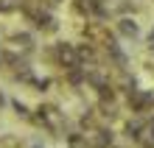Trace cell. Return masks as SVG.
<instances>
[{
  "instance_id": "obj_1",
  "label": "cell",
  "mask_w": 154,
  "mask_h": 148,
  "mask_svg": "<svg viewBox=\"0 0 154 148\" xmlns=\"http://www.w3.org/2000/svg\"><path fill=\"white\" fill-rule=\"evenodd\" d=\"M31 120H34L39 128H45L48 134H53V137H65L62 131H67V115L62 112L56 104H42Z\"/></svg>"
},
{
  "instance_id": "obj_2",
  "label": "cell",
  "mask_w": 154,
  "mask_h": 148,
  "mask_svg": "<svg viewBox=\"0 0 154 148\" xmlns=\"http://www.w3.org/2000/svg\"><path fill=\"white\" fill-rule=\"evenodd\" d=\"M126 109H129L132 115H137V117H146L151 109H154V92L149 89H132V92H126Z\"/></svg>"
},
{
  "instance_id": "obj_3",
  "label": "cell",
  "mask_w": 154,
  "mask_h": 148,
  "mask_svg": "<svg viewBox=\"0 0 154 148\" xmlns=\"http://www.w3.org/2000/svg\"><path fill=\"white\" fill-rule=\"evenodd\" d=\"M48 56L59 64V67H65V70H73V67H81V62H79V48L76 45H70V42H56L51 48Z\"/></svg>"
},
{
  "instance_id": "obj_4",
  "label": "cell",
  "mask_w": 154,
  "mask_h": 148,
  "mask_svg": "<svg viewBox=\"0 0 154 148\" xmlns=\"http://www.w3.org/2000/svg\"><path fill=\"white\" fill-rule=\"evenodd\" d=\"M84 140H87V148H112L115 145V134H112V128H106V126H95V128H90V131H84Z\"/></svg>"
},
{
  "instance_id": "obj_5",
  "label": "cell",
  "mask_w": 154,
  "mask_h": 148,
  "mask_svg": "<svg viewBox=\"0 0 154 148\" xmlns=\"http://www.w3.org/2000/svg\"><path fill=\"white\" fill-rule=\"evenodd\" d=\"M115 34L118 36H123V39H137V36H140V23L137 20H134V17H118V23H115Z\"/></svg>"
},
{
  "instance_id": "obj_6",
  "label": "cell",
  "mask_w": 154,
  "mask_h": 148,
  "mask_svg": "<svg viewBox=\"0 0 154 148\" xmlns=\"http://www.w3.org/2000/svg\"><path fill=\"white\" fill-rule=\"evenodd\" d=\"M112 87L118 92H132V89H137V78H134V73L132 70H126V67H118V78L112 81Z\"/></svg>"
},
{
  "instance_id": "obj_7",
  "label": "cell",
  "mask_w": 154,
  "mask_h": 148,
  "mask_svg": "<svg viewBox=\"0 0 154 148\" xmlns=\"http://www.w3.org/2000/svg\"><path fill=\"white\" fill-rule=\"evenodd\" d=\"M34 28L42 31V34H56V31H59V20L51 14V8H45L37 20H34Z\"/></svg>"
},
{
  "instance_id": "obj_8",
  "label": "cell",
  "mask_w": 154,
  "mask_h": 148,
  "mask_svg": "<svg viewBox=\"0 0 154 148\" xmlns=\"http://www.w3.org/2000/svg\"><path fill=\"white\" fill-rule=\"evenodd\" d=\"M11 45H14V50L23 53V56L34 53V36H31V34H14V36H11Z\"/></svg>"
},
{
  "instance_id": "obj_9",
  "label": "cell",
  "mask_w": 154,
  "mask_h": 148,
  "mask_svg": "<svg viewBox=\"0 0 154 148\" xmlns=\"http://www.w3.org/2000/svg\"><path fill=\"white\" fill-rule=\"evenodd\" d=\"M11 106H14V112H17V117H25V120H31V117H34V115L28 112V106H25V104H20V101H14Z\"/></svg>"
},
{
  "instance_id": "obj_10",
  "label": "cell",
  "mask_w": 154,
  "mask_h": 148,
  "mask_svg": "<svg viewBox=\"0 0 154 148\" xmlns=\"http://www.w3.org/2000/svg\"><path fill=\"white\" fill-rule=\"evenodd\" d=\"M42 3L48 6V8H56V6H62V3H65V0H42Z\"/></svg>"
}]
</instances>
